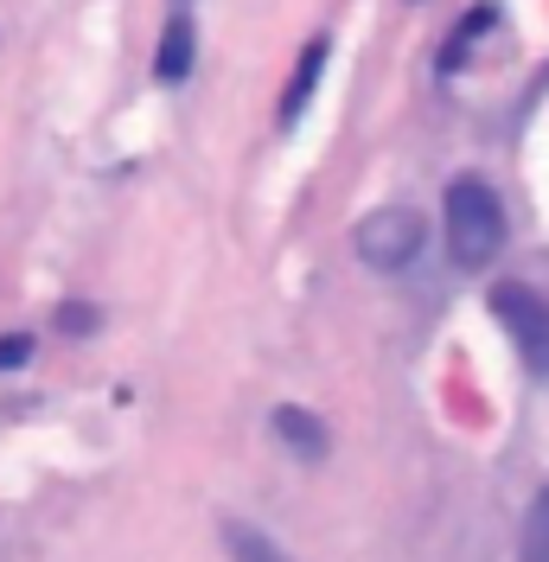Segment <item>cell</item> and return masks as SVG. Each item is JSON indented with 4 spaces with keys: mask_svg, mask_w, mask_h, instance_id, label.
Segmentation results:
<instances>
[{
    "mask_svg": "<svg viewBox=\"0 0 549 562\" xmlns=\"http://www.w3.org/2000/svg\"><path fill=\"white\" fill-rule=\"evenodd\" d=\"M441 211H447V256L460 269H485L505 249V205L485 179H453Z\"/></svg>",
    "mask_w": 549,
    "mask_h": 562,
    "instance_id": "1",
    "label": "cell"
},
{
    "mask_svg": "<svg viewBox=\"0 0 549 562\" xmlns=\"http://www.w3.org/2000/svg\"><path fill=\"white\" fill-rule=\"evenodd\" d=\"M492 314L512 333L517 358H524L537 378H549V301L544 294L524 288V281H498V288H492Z\"/></svg>",
    "mask_w": 549,
    "mask_h": 562,
    "instance_id": "2",
    "label": "cell"
},
{
    "mask_svg": "<svg viewBox=\"0 0 549 562\" xmlns=\"http://www.w3.org/2000/svg\"><path fill=\"white\" fill-rule=\"evenodd\" d=\"M351 244H358V256H365L371 269H383V276H403L415 256H422V244H428V224H422L415 211L390 205V211H371V217L351 231Z\"/></svg>",
    "mask_w": 549,
    "mask_h": 562,
    "instance_id": "3",
    "label": "cell"
},
{
    "mask_svg": "<svg viewBox=\"0 0 549 562\" xmlns=\"http://www.w3.org/2000/svg\"><path fill=\"white\" fill-rule=\"evenodd\" d=\"M274 435H281V448L288 454H301V460H326V422L313 416V409H301V403H281L274 409Z\"/></svg>",
    "mask_w": 549,
    "mask_h": 562,
    "instance_id": "4",
    "label": "cell"
},
{
    "mask_svg": "<svg viewBox=\"0 0 549 562\" xmlns=\"http://www.w3.org/2000/svg\"><path fill=\"white\" fill-rule=\"evenodd\" d=\"M326 52H333L326 38H307V52L294 58V77H288L281 109H274V115H281V128H294V122H301V109L313 103V83H320V70H326Z\"/></svg>",
    "mask_w": 549,
    "mask_h": 562,
    "instance_id": "5",
    "label": "cell"
},
{
    "mask_svg": "<svg viewBox=\"0 0 549 562\" xmlns=\"http://www.w3.org/2000/svg\"><path fill=\"white\" fill-rule=\"evenodd\" d=\"M192 58H199V26L186 13H172L167 33H160V58H154V77L160 83H186L192 77Z\"/></svg>",
    "mask_w": 549,
    "mask_h": 562,
    "instance_id": "6",
    "label": "cell"
},
{
    "mask_svg": "<svg viewBox=\"0 0 549 562\" xmlns=\"http://www.w3.org/2000/svg\"><path fill=\"white\" fill-rule=\"evenodd\" d=\"M224 550H231V562H288L281 550H274L269 530L243 525V518H224Z\"/></svg>",
    "mask_w": 549,
    "mask_h": 562,
    "instance_id": "7",
    "label": "cell"
},
{
    "mask_svg": "<svg viewBox=\"0 0 549 562\" xmlns=\"http://www.w3.org/2000/svg\"><path fill=\"white\" fill-rule=\"evenodd\" d=\"M517 562H549V486L537 492V505L524 512V543H517Z\"/></svg>",
    "mask_w": 549,
    "mask_h": 562,
    "instance_id": "8",
    "label": "cell"
},
{
    "mask_svg": "<svg viewBox=\"0 0 549 562\" xmlns=\"http://www.w3.org/2000/svg\"><path fill=\"white\" fill-rule=\"evenodd\" d=\"M492 20H498V7H492V0H485V7H473V13L460 20V33H453V45L441 52V65H447V70L460 65V58H467V52H473V45H480V38L492 33Z\"/></svg>",
    "mask_w": 549,
    "mask_h": 562,
    "instance_id": "9",
    "label": "cell"
},
{
    "mask_svg": "<svg viewBox=\"0 0 549 562\" xmlns=\"http://www.w3.org/2000/svg\"><path fill=\"white\" fill-rule=\"evenodd\" d=\"M58 326H65V333H77V339H83L90 326H103V314H97V307H83V301H70V307H58Z\"/></svg>",
    "mask_w": 549,
    "mask_h": 562,
    "instance_id": "10",
    "label": "cell"
},
{
    "mask_svg": "<svg viewBox=\"0 0 549 562\" xmlns=\"http://www.w3.org/2000/svg\"><path fill=\"white\" fill-rule=\"evenodd\" d=\"M26 358H33V333H7L0 339V371H20Z\"/></svg>",
    "mask_w": 549,
    "mask_h": 562,
    "instance_id": "11",
    "label": "cell"
}]
</instances>
